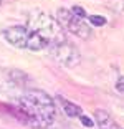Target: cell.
I'll list each match as a JSON object with an SVG mask.
<instances>
[{
  "label": "cell",
  "instance_id": "ba28073f",
  "mask_svg": "<svg viewBox=\"0 0 124 129\" xmlns=\"http://www.w3.org/2000/svg\"><path fill=\"white\" fill-rule=\"evenodd\" d=\"M89 25H94V27H104L106 25V18L101 15H88L86 17Z\"/></svg>",
  "mask_w": 124,
  "mask_h": 129
},
{
  "label": "cell",
  "instance_id": "277c9868",
  "mask_svg": "<svg viewBox=\"0 0 124 129\" xmlns=\"http://www.w3.org/2000/svg\"><path fill=\"white\" fill-rule=\"evenodd\" d=\"M56 22L60 23V27L65 31L76 35L78 38H89L91 37V28L83 18H78L76 15H73V12L70 8H60L56 12Z\"/></svg>",
  "mask_w": 124,
  "mask_h": 129
},
{
  "label": "cell",
  "instance_id": "30bf717a",
  "mask_svg": "<svg viewBox=\"0 0 124 129\" xmlns=\"http://www.w3.org/2000/svg\"><path fill=\"white\" fill-rule=\"evenodd\" d=\"M79 121H81L83 126H86V127H93V126H94V121L89 119L86 114H81V116H79Z\"/></svg>",
  "mask_w": 124,
  "mask_h": 129
},
{
  "label": "cell",
  "instance_id": "4fadbf2b",
  "mask_svg": "<svg viewBox=\"0 0 124 129\" xmlns=\"http://www.w3.org/2000/svg\"><path fill=\"white\" fill-rule=\"evenodd\" d=\"M0 5H2V0H0Z\"/></svg>",
  "mask_w": 124,
  "mask_h": 129
},
{
  "label": "cell",
  "instance_id": "6da1fadb",
  "mask_svg": "<svg viewBox=\"0 0 124 129\" xmlns=\"http://www.w3.org/2000/svg\"><path fill=\"white\" fill-rule=\"evenodd\" d=\"M10 106L20 121L35 129H48L58 118L55 99L41 89H26Z\"/></svg>",
  "mask_w": 124,
  "mask_h": 129
},
{
  "label": "cell",
  "instance_id": "3957f363",
  "mask_svg": "<svg viewBox=\"0 0 124 129\" xmlns=\"http://www.w3.org/2000/svg\"><path fill=\"white\" fill-rule=\"evenodd\" d=\"M4 38L12 46L20 50H28V51H46L48 45L37 31L28 28L26 25H12L4 28L2 31Z\"/></svg>",
  "mask_w": 124,
  "mask_h": 129
},
{
  "label": "cell",
  "instance_id": "7c38bea8",
  "mask_svg": "<svg viewBox=\"0 0 124 129\" xmlns=\"http://www.w3.org/2000/svg\"><path fill=\"white\" fill-rule=\"evenodd\" d=\"M113 129H119V127H113Z\"/></svg>",
  "mask_w": 124,
  "mask_h": 129
},
{
  "label": "cell",
  "instance_id": "8fae6325",
  "mask_svg": "<svg viewBox=\"0 0 124 129\" xmlns=\"http://www.w3.org/2000/svg\"><path fill=\"white\" fill-rule=\"evenodd\" d=\"M116 89H117V93H119V94H122V91H124V80H122V76H117Z\"/></svg>",
  "mask_w": 124,
  "mask_h": 129
},
{
  "label": "cell",
  "instance_id": "8992f818",
  "mask_svg": "<svg viewBox=\"0 0 124 129\" xmlns=\"http://www.w3.org/2000/svg\"><path fill=\"white\" fill-rule=\"evenodd\" d=\"M56 101L60 103V106L63 108L65 114H66L68 118H79V116L83 114V109L76 104V103L70 101V99L63 98V96H56Z\"/></svg>",
  "mask_w": 124,
  "mask_h": 129
},
{
  "label": "cell",
  "instance_id": "7a4b0ae2",
  "mask_svg": "<svg viewBox=\"0 0 124 129\" xmlns=\"http://www.w3.org/2000/svg\"><path fill=\"white\" fill-rule=\"evenodd\" d=\"M26 27L37 31L46 42L48 48H51L53 45H58L61 42H66V31L60 27L56 18L50 13H46V12L41 10L32 12L28 20H26Z\"/></svg>",
  "mask_w": 124,
  "mask_h": 129
},
{
  "label": "cell",
  "instance_id": "52a82bcc",
  "mask_svg": "<svg viewBox=\"0 0 124 129\" xmlns=\"http://www.w3.org/2000/svg\"><path fill=\"white\" fill-rule=\"evenodd\" d=\"M94 118H96V122H98L99 129H113V127H117V124L114 122V119L111 118V114L106 113V111H103V109L94 111Z\"/></svg>",
  "mask_w": 124,
  "mask_h": 129
},
{
  "label": "cell",
  "instance_id": "9c48e42d",
  "mask_svg": "<svg viewBox=\"0 0 124 129\" xmlns=\"http://www.w3.org/2000/svg\"><path fill=\"white\" fill-rule=\"evenodd\" d=\"M70 10L73 12V15H76L78 18H83V20H86V17H88V13H86V10L83 7H79V5H75V7H71Z\"/></svg>",
  "mask_w": 124,
  "mask_h": 129
},
{
  "label": "cell",
  "instance_id": "5b68a950",
  "mask_svg": "<svg viewBox=\"0 0 124 129\" xmlns=\"http://www.w3.org/2000/svg\"><path fill=\"white\" fill-rule=\"evenodd\" d=\"M46 53L53 60H56L60 64L68 66V68H73V66L79 64V61H81V55H79L78 48L73 43H70L68 40L58 43V45H53L51 48L46 50Z\"/></svg>",
  "mask_w": 124,
  "mask_h": 129
}]
</instances>
